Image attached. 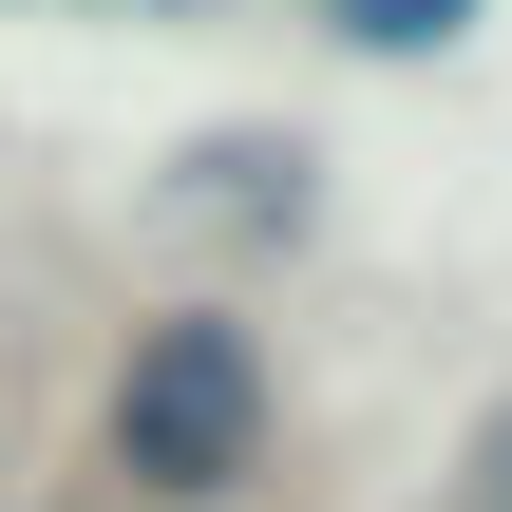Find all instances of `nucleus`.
<instances>
[{"mask_svg":"<svg viewBox=\"0 0 512 512\" xmlns=\"http://www.w3.org/2000/svg\"><path fill=\"white\" fill-rule=\"evenodd\" d=\"M266 342L228 323V304H152L133 342H114V399H95V437H114V475L133 494H171V512H209V494H247L266 475Z\"/></svg>","mask_w":512,"mask_h":512,"instance_id":"nucleus-1","label":"nucleus"},{"mask_svg":"<svg viewBox=\"0 0 512 512\" xmlns=\"http://www.w3.org/2000/svg\"><path fill=\"white\" fill-rule=\"evenodd\" d=\"M323 19H342V38H361V57H437V38H456V19H475V0H323Z\"/></svg>","mask_w":512,"mask_h":512,"instance_id":"nucleus-2","label":"nucleus"},{"mask_svg":"<svg viewBox=\"0 0 512 512\" xmlns=\"http://www.w3.org/2000/svg\"><path fill=\"white\" fill-rule=\"evenodd\" d=\"M475 512H512V399L475 418Z\"/></svg>","mask_w":512,"mask_h":512,"instance_id":"nucleus-3","label":"nucleus"}]
</instances>
